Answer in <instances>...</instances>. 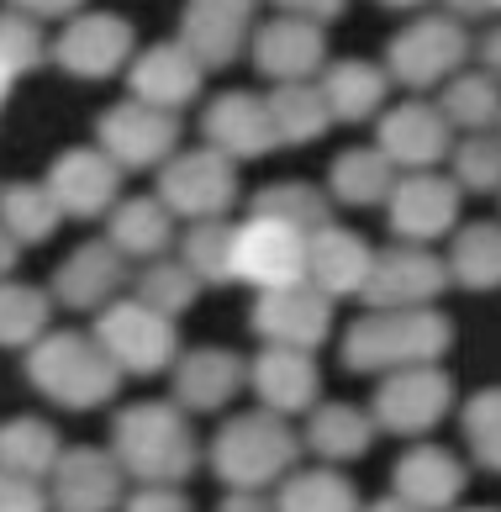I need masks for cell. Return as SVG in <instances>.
I'll use <instances>...</instances> for the list:
<instances>
[{
  "instance_id": "obj_1",
  "label": "cell",
  "mask_w": 501,
  "mask_h": 512,
  "mask_svg": "<svg viewBox=\"0 0 501 512\" xmlns=\"http://www.w3.org/2000/svg\"><path fill=\"white\" fill-rule=\"evenodd\" d=\"M111 454L122 460L127 481L180 486L185 476H196L201 444L180 402H132L111 417Z\"/></svg>"
},
{
  "instance_id": "obj_2",
  "label": "cell",
  "mask_w": 501,
  "mask_h": 512,
  "mask_svg": "<svg viewBox=\"0 0 501 512\" xmlns=\"http://www.w3.org/2000/svg\"><path fill=\"white\" fill-rule=\"evenodd\" d=\"M301 449H306L301 433L285 423L280 412L254 407V412L227 417V423L217 428L206 460H211V476H217L227 491H248V497H259V491L280 486L285 476H296Z\"/></svg>"
},
{
  "instance_id": "obj_3",
  "label": "cell",
  "mask_w": 501,
  "mask_h": 512,
  "mask_svg": "<svg viewBox=\"0 0 501 512\" xmlns=\"http://www.w3.org/2000/svg\"><path fill=\"white\" fill-rule=\"evenodd\" d=\"M454 344V322L438 307L417 312H364L343 333V365L354 375H396L412 365H438Z\"/></svg>"
},
{
  "instance_id": "obj_4",
  "label": "cell",
  "mask_w": 501,
  "mask_h": 512,
  "mask_svg": "<svg viewBox=\"0 0 501 512\" xmlns=\"http://www.w3.org/2000/svg\"><path fill=\"white\" fill-rule=\"evenodd\" d=\"M22 375L32 391H43L53 407H69V412L106 407L122 391L117 359L95 344V333H48L37 349H27Z\"/></svg>"
},
{
  "instance_id": "obj_5",
  "label": "cell",
  "mask_w": 501,
  "mask_h": 512,
  "mask_svg": "<svg viewBox=\"0 0 501 512\" xmlns=\"http://www.w3.org/2000/svg\"><path fill=\"white\" fill-rule=\"evenodd\" d=\"M470 53H475V43H470L465 22H454L449 11H422L385 43V69L407 90H438L454 74H465Z\"/></svg>"
},
{
  "instance_id": "obj_6",
  "label": "cell",
  "mask_w": 501,
  "mask_h": 512,
  "mask_svg": "<svg viewBox=\"0 0 501 512\" xmlns=\"http://www.w3.org/2000/svg\"><path fill=\"white\" fill-rule=\"evenodd\" d=\"M233 280L254 286L259 296L312 280V233H301L280 217L248 212L233 238Z\"/></svg>"
},
{
  "instance_id": "obj_7",
  "label": "cell",
  "mask_w": 501,
  "mask_h": 512,
  "mask_svg": "<svg viewBox=\"0 0 501 512\" xmlns=\"http://www.w3.org/2000/svg\"><path fill=\"white\" fill-rule=\"evenodd\" d=\"M95 344H101L111 359H117L122 375H159L180 365V328L175 317L153 312L148 301L127 296L111 301L106 312H95Z\"/></svg>"
},
{
  "instance_id": "obj_8",
  "label": "cell",
  "mask_w": 501,
  "mask_h": 512,
  "mask_svg": "<svg viewBox=\"0 0 501 512\" xmlns=\"http://www.w3.org/2000/svg\"><path fill=\"white\" fill-rule=\"evenodd\" d=\"M159 196L180 222H217L233 212L238 201V164L217 154V148H180L175 159L159 169Z\"/></svg>"
},
{
  "instance_id": "obj_9",
  "label": "cell",
  "mask_w": 501,
  "mask_h": 512,
  "mask_svg": "<svg viewBox=\"0 0 501 512\" xmlns=\"http://www.w3.org/2000/svg\"><path fill=\"white\" fill-rule=\"evenodd\" d=\"M180 138H185V127L175 111H159V106L132 101V96L95 117V143L122 169H164L180 154Z\"/></svg>"
},
{
  "instance_id": "obj_10",
  "label": "cell",
  "mask_w": 501,
  "mask_h": 512,
  "mask_svg": "<svg viewBox=\"0 0 501 512\" xmlns=\"http://www.w3.org/2000/svg\"><path fill=\"white\" fill-rule=\"evenodd\" d=\"M454 407V381L449 370L438 365H412V370H396V375H380V386L370 396V412L385 433L396 439H422L433 433Z\"/></svg>"
},
{
  "instance_id": "obj_11",
  "label": "cell",
  "mask_w": 501,
  "mask_h": 512,
  "mask_svg": "<svg viewBox=\"0 0 501 512\" xmlns=\"http://www.w3.org/2000/svg\"><path fill=\"white\" fill-rule=\"evenodd\" d=\"M375 143L401 175H428V169H438L443 159H454V148H459L454 122L443 117V106L417 101V96L385 106V117L375 122Z\"/></svg>"
},
{
  "instance_id": "obj_12",
  "label": "cell",
  "mask_w": 501,
  "mask_h": 512,
  "mask_svg": "<svg viewBox=\"0 0 501 512\" xmlns=\"http://www.w3.org/2000/svg\"><path fill=\"white\" fill-rule=\"evenodd\" d=\"M138 53L143 48H138L132 22H122V16H111V11H80L74 22H64L59 37H53V64L64 74H74V80H90V85L132 69Z\"/></svg>"
},
{
  "instance_id": "obj_13",
  "label": "cell",
  "mask_w": 501,
  "mask_h": 512,
  "mask_svg": "<svg viewBox=\"0 0 501 512\" xmlns=\"http://www.w3.org/2000/svg\"><path fill=\"white\" fill-rule=\"evenodd\" d=\"M449 259L428 254L422 243H391V249L375 254L370 286H364V307L370 312H417L433 307V301L449 291Z\"/></svg>"
},
{
  "instance_id": "obj_14",
  "label": "cell",
  "mask_w": 501,
  "mask_h": 512,
  "mask_svg": "<svg viewBox=\"0 0 501 512\" xmlns=\"http://www.w3.org/2000/svg\"><path fill=\"white\" fill-rule=\"evenodd\" d=\"M122 175L127 169L111 159L101 143H90V148H64V154L48 164L43 185L53 191L64 217L95 222V217H111L122 206Z\"/></svg>"
},
{
  "instance_id": "obj_15",
  "label": "cell",
  "mask_w": 501,
  "mask_h": 512,
  "mask_svg": "<svg viewBox=\"0 0 501 512\" xmlns=\"http://www.w3.org/2000/svg\"><path fill=\"white\" fill-rule=\"evenodd\" d=\"M201 138L206 148H217L233 164L275 154L280 127H275V111H269V96H259V90H222V96H211L201 111Z\"/></svg>"
},
{
  "instance_id": "obj_16",
  "label": "cell",
  "mask_w": 501,
  "mask_h": 512,
  "mask_svg": "<svg viewBox=\"0 0 501 512\" xmlns=\"http://www.w3.org/2000/svg\"><path fill=\"white\" fill-rule=\"evenodd\" d=\"M248 53H254V69L275 85H312L327 74V64H333L327 59V32L317 22L280 16V11L269 16V22H259Z\"/></svg>"
},
{
  "instance_id": "obj_17",
  "label": "cell",
  "mask_w": 501,
  "mask_h": 512,
  "mask_svg": "<svg viewBox=\"0 0 501 512\" xmlns=\"http://www.w3.org/2000/svg\"><path fill=\"white\" fill-rule=\"evenodd\" d=\"M248 328H254L264 344H280V349H322V338L333 333V296L317 291L312 280L301 286H285V291H264L248 312Z\"/></svg>"
},
{
  "instance_id": "obj_18",
  "label": "cell",
  "mask_w": 501,
  "mask_h": 512,
  "mask_svg": "<svg viewBox=\"0 0 501 512\" xmlns=\"http://www.w3.org/2000/svg\"><path fill=\"white\" fill-rule=\"evenodd\" d=\"M132 275L127 270V254L117 249L111 238H90V243H80L59 270H53V301L59 307H69V312H106L111 301H122L117 291L122 286H132Z\"/></svg>"
},
{
  "instance_id": "obj_19",
  "label": "cell",
  "mask_w": 501,
  "mask_h": 512,
  "mask_svg": "<svg viewBox=\"0 0 501 512\" xmlns=\"http://www.w3.org/2000/svg\"><path fill=\"white\" fill-rule=\"evenodd\" d=\"M385 222H391L396 243H422L428 249L433 238L459 233V185L449 175H401L391 206H385Z\"/></svg>"
},
{
  "instance_id": "obj_20",
  "label": "cell",
  "mask_w": 501,
  "mask_h": 512,
  "mask_svg": "<svg viewBox=\"0 0 501 512\" xmlns=\"http://www.w3.org/2000/svg\"><path fill=\"white\" fill-rule=\"evenodd\" d=\"M127 470L111 449H95V444H74L64 449L59 470L48 476L53 491V512H117L127 497Z\"/></svg>"
},
{
  "instance_id": "obj_21",
  "label": "cell",
  "mask_w": 501,
  "mask_h": 512,
  "mask_svg": "<svg viewBox=\"0 0 501 512\" xmlns=\"http://www.w3.org/2000/svg\"><path fill=\"white\" fill-rule=\"evenodd\" d=\"M259 0H185L180 43L196 53L206 69H227L259 32Z\"/></svg>"
},
{
  "instance_id": "obj_22",
  "label": "cell",
  "mask_w": 501,
  "mask_h": 512,
  "mask_svg": "<svg viewBox=\"0 0 501 512\" xmlns=\"http://www.w3.org/2000/svg\"><path fill=\"white\" fill-rule=\"evenodd\" d=\"M201 80H206V64L180 43V37H169V43H153V48H143L138 59H132L127 96L180 117V111L201 96Z\"/></svg>"
},
{
  "instance_id": "obj_23",
  "label": "cell",
  "mask_w": 501,
  "mask_h": 512,
  "mask_svg": "<svg viewBox=\"0 0 501 512\" xmlns=\"http://www.w3.org/2000/svg\"><path fill=\"white\" fill-rule=\"evenodd\" d=\"M248 386H254L259 407L280 412V417H296V412H312L317 407V359L306 349H280V344H264L254 359H248Z\"/></svg>"
},
{
  "instance_id": "obj_24",
  "label": "cell",
  "mask_w": 501,
  "mask_h": 512,
  "mask_svg": "<svg viewBox=\"0 0 501 512\" xmlns=\"http://www.w3.org/2000/svg\"><path fill=\"white\" fill-rule=\"evenodd\" d=\"M465 465L459 454H449L443 444H412L391 470V497H401L417 512H449L465 497Z\"/></svg>"
},
{
  "instance_id": "obj_25",
  "label": "cell",
  "mask_w": 501,
  "mask_h": 512,
  "mask_svg": "<svg viewBox=\"0 0 501 512\" xmlns=\"http://www.w3.org/2000/svg\"><path fill=\"white\" fill-rule=\"evenodd\" d=\"M243 381H248V365L233 349H222V344L185 349L175 365V402L185 412H222Z\"/></svg>"
},
{
  "instance_id": "obj_26",
  "label": "cell",
  "mask_w": 501,
  "mask_h": 512,
  "mask_svg": "<svg viewBox=\"0 0 501 512\" xmlns=\"http://www.w3.org/2000/svg\"><path fill=\"white\" fill-rule=\"evenodd\" d=\"M322 96L333 106V122L343 127H359V122H380L385 117V96H391V69L370 64V59H333L322 74Z\"/></svg>"
},
{
  "instance_id": "obj_27",
  "label": "cell",
  "mask_w": 501,
  "mask_h": 512,
  "mask_svg": "<svg viewBox=\"0 0 501 512\" xmlns=\"http://www.w3.org/2000/svg\"><path fill=\"white\" fill-rule=\"evenodd\" d=\"M375 428H380L375 412H364L354 402H317L306 412L301 444H306V454H317L322 465H349L359 454H370Z\"/></svg>"
},
{
  "instance_id": "obj_28",
  "label": "cell",
  "mask_w": 501,
  "mask_h": 512,
  "mask_svg": "<svg viewBox=\"0 0 501 512\" xmlns=\"http://www.w3.org/2000/svg\"><path fill=\"white\" fill-rule=\"evenodd\" d=\"M370 270H375V249L364 243L354 227H322L312 233V286L327 296H364L370 286Z\"/></svg>"
},
{
  "instance_id": "obj_29",
  "label": "cell",
  "mask_w": 501,
  "mask_h": 512,
  "mask_svg": "<svg viewBox=\"0 0 501 512\" xmlns=\"http://www.w3.org/2000/svg\"><path fill=\"white\" fill-rule=\"evenodd\" d=\"M396 185H401V169L380 154V143L343 148L333 159V169H327V191L343 206H391Z\"/></svg>"
},
{
  "instance_id": "obj_30",
  "label": "cell",
  "mask_w": 501,
  "mask_h": 512,
  "mask_svg": "<svg viewBox=\"0 0 501 512\" xmlns=\"http://www.w3.org/2000/svg\"><path fill=\"white\" fill-rule=\"evenodd\" d=\"M175 222L180 217L169 212L159 196H127L117 212L106 217V238L117 243L127 259L153 264V259L169 254V243H175Z\"/></svg>"
},
{
  "instance_id": "obj_31",
  "label": "cell",
  "mask_w": 501,
  "mask_h": 512,
  "mask_svg": "<svg viewBox=\"0 0 501 512\" xmlns=\"http://www.w3.org/2000/svg\"><path fill=\"white\" fill-rule=\"evenodd\" d=\"M449 275L465 291H501V222H465L449 238Z\"/></svg>"
},
{
  "instance_id": "obj_32",
  "label": "cell",
  "mask_w": 501,
  "mask_h": 512,
  "mask_svg": "<svg viewBox=\"0 0 501 512\" xmlns=\"http://www.w3.org/2000/svg\"><path fill=\"white\" fill-rule=\"evenodd\" d=\"M0 222H6L11 243H48L59 233L64 212L43 180H6V191H0Z\"/></svg>"
},
{
  "instance_id": "obj_33",
  "label": "cell",
  "mask_w": 501,
  "mask_h": 512,
  "mask_svg": "<svg viewBox=\"0 0 501 512\" xmlns=\"http://www.w3.org/2000/svg\"><path fill=\"white\" fill-rule=\"evenodd\" d=\"M59 460H64V444L43 417H11L6 433H0V465H6V476L43 481L59 470Z\"/></svg>"
},
{
  "instance_id": "obj_34",
  "label": "cell",
  "mask_w": 501,
  "mask_h": 512,
  "mask_svg": "<svg viewBox=\"0 0 501 512\" xmlns=\"http://www.w3.org/2000/svg\"><path fill=\"white\" fill-rule=\"evenodd\" d=\"M275 512H364V507L349 476H338L333 465H312L275 486Z\"/></svg>"
},
{
  "instance_id": "obj_35",
  "label": "cell",
  "mask_w": 501,
  "mask_h": 512,
  "mask_svg": "<svg viewBox=\"0 0 501 512\" xmlns=\"http://www.w3.org/2000/svg\"><path fill=\"white\" fill-rule=\"evenodd\" d=\"M269 111H275V127H280V143L285 148H301L322 138L333 127V106H327L322 85H275L269 90Z\"/></svg>"
},
{
  "instance_id": "obj_36",
  "label": "cell",
  "mask_w": 501,
  "mask_h": 512,
  "mask_svg": "<svg viewBox=\"0 0 501 512\" xmlns=\"http://www.w3.org/2000/svg\"><path fill=\"white\" fill-rule=\"evenodd\" d=\"M443 117L454 122V132H496L501 127V85L491 80L486 69L480 74H454L443 85Z\"/></svg>"
},
{
  "instance_id": "obj_37",
  "label": "cell",
  "mask_w": 501,
  "mask_h": 512,
  "mask_svg": "<svg viewBox=\"0 0 501 512\" xmlns=\"http://www.w3.org/2000/svg\"><path fill=\"white\" fill-rule=\"evenodd\" d=\"M254 212L280 217V222L301 227V233H322V227H333V201H327L322 185H312V180H269L264 191L254 196Z\"/></svg>"
},
{
  "instance_id": "obj_38",
  "label": "cell",
  "mask_w": 501,
  "mask_h": 512,
  "mask_svg": "<svg viewBox=\"0 0 501 512\" xmlns=\"http://www.w3.org/2000/svg\"><path fill=\"white\" fill-rule=\"evenodd\" d=\"M48 317H53V291L22 286V280H11L0 291V338H6V349H37L53 333Z\"/></svg>"
},
{
  "instance_id": "obj_39",
  "label": "cell",
  "mask_w": 501,
  "mask_h": 512,
  "mask_svg": "<svg viewBox=\"0 0 501 512\" xmlns=\"http://www.w3.org/2000/svg\"><path fill=\"white\" fill-rule=\"evenodd\" d=\"M132 291H138V301H148L153 312L180 317L185 307H196V296H201V275L190 270L185 259H153V264H143V270H138Z\"/></svg>"
},
{
  "instance_id": "obj_40",
  "label": "cell",
  "mask_w": 501,
  "mask_h": 512,
  "mask_svg": "<svg viewBox=\"0 0 501 512\" xmlns=\"http://www.w3.org/2000/svg\"><path fill=\"white\" fill-rule=\"evenodd\" d=\"M233 238H238V222H190V233L180 243V259L190 264V270L201 275V286H227L233 280Z\"/></svg>"
},
{
  "instance_id": "obj_41",
  "label": "cell",
  "mask_w": 501,
  "mask_h": 512,
  "mask_svg": "<svg viewBox=\"0 0 501 512\" xmlns=\"http://www.w3.org/2000/svg\"><path fill=\"white\" fill-rule=\"evenodd\" d=\"M48 59H53V43L43 37V22H32L27 11L0 16V74H6V90L22 80V74L43 69Z\"/></svg>"
},
{
  "instance_id": "obj_42",
  "label": "cell",
  "mask_w": 501,
  "mask_h": 512,
  "mask_svg": "<svg viewBox=\"0 0 501 512\" xmlns=\"http://www.w3.org/2000/svg\"><path fill=\"white\" fill-rule=\"evenodd\" d=\"M459 428H465V444L475 454V465L501 476V386L475 391L465 402V412H459Z\"/></svg>"
},
{
  "instance_id": "obj_43",
  "label": "cell",
  "mask_w": 501,
  "mask_h": 512,
  "mask_svg": "<svg viewBox=\"0 0 501 512\" xmlns=\"http://www.w3.org/2000/svg\"><path fill=\"white\" fill-rule=\"evenodd\" d=\"M449 164H454V185H459V191H475V196L501 191V127L459 138Z\"/></svg>"
},
{
  "instance_id": "obj_44",
  "label": "cell",
  "mask_w": 501,
  "mask_h": 512,
  "mask_svg": "<svg viewBox=\"0 0 501 512\" xmlns=\"http://www.w3.org/2000/svg\"><path fill=\"white\" fill-rule=\"evenodd\" d=\"M0 512H53V491L43 481L6 476L0 481Z\"/></svg>"
},
{
  "instance_id": "obj_45",
  "label": "cell",
  "mask_w": 501,
  "mask_h": 512,
  "mask_svg": "<svg viewBox=\"0 0 501 512\" xmlns=\"http://www.w3.org/2000/svg\"><path fill=\"white\" fill-rule=\"evenodd\" d=\"M122 512H196V507L185 502L180 486H138V491L122 502Z\"/></svg>"
},
{
  "instance_id": "obj_46",
  "label": "cell",
  "mask_w": 501,
  "mask_h": 512,
  "mask_svg": "<svg viewBox=\"0 0 501 512\" xmlns=\"http://www.w3.org/2000/svg\"><path fill=\"white\" fill-rule=\"evenodd\" d=\"M275 11H280V16H301V22L327 27V22H338V16L349 11V0H275Z\"/></svg>"
},
{
  "instance_id": "obj_47",
  "label": "cell",
  "mask_w": 501,
  "mask_h": 512,
  "mask_svg": "<svg viewBox=\"0 0 501 512\" xmlns=\"http://www.w3.org/2000/svg\"><path fill=\"white\" fill-rule=\"evenodd\" d=\"M6 11H27L32 22H74L85 0H6Z\"/></svg>"
},
{
  "instance_id": "obj_48",
  "label": "cell",
  "mask_w": 501,
  "mask_h": 512,
  "mask_svg": "<svg viewBox=\"0 0 501 512\" xmlns=\"http://www.w3.org/2000/svg\"><path fill=\"white\" fill-rule=\"evenodd\" d=\"M475 59L480 64H486V74H491V80L501 85V22L486 32V37H480V48H475Z\"/></svg>"
},
{
  "instance_id": "obj_49",
  "label": "cell",
  "mask_w": 501,
  "mask_h": 512,
  "mask_svg": "<svg viewBox=\"0 0 501 512\" xmlns=\"http://www.w3.org/2000/svg\"><path fill=\"white\" fill-rule=\"evenodd\" d=\"M443 11H449L454 22H480V16L496 11V0H443Z\"/></svg>"
},
{
  "instance_id": "obj_50",
  "label": "cell",
  "mask_w": 501,
  "mask_h": 512,
  "mask_svg": "<svg viewBox=\"0 0 501 512\" xmlns=\"http://www.w3.org/2000/svg\"><path fill=\"white\" fill-rule=\"evenodd\" d=\"M217 512H275V502H264V497H248V491H227V502Z\"/></svg>"
},
{
  "instance_id": "obj_51",
  "label": "cell",
  "mask_w": 501,
  "mask_h": 512,
  "mask_svg": "<svg viewBox=\"0 0 501 512\" xmlns=\"http://www.w3.org/2000/svg\"><path fill=\"white\" fill-rule=\"evenodd\" d=\"M364 512H417V507H407V502H401V497H380V502H370V507H364Z\"/></svg>"
},
{
  "instance_id": "obj_52",
  "label": "cell",
  "mask_w": 501,
  "mask_h": 512,
  "mask_svg": "<svg viewBox=\"0 0 501 512\" xmlns=\"http://www.w3.org/2000/svg\"><path fill=\"white\" fill-rule=\"evenodd\" d=\"M380 6H385V11H417L422 0H380Z\"/></svg>"
},
{
  "instance_id": "obj_53",
  "label": "cell",
  "mask_w": 501,
  "mask_h": 512,
  "mask_svg": "<svg viewBox=\"0 0 501 512\" xmlns=\"http://www.w3.org/2000/svg\"><path fill=\"white\" fill-rule=\"evenodd\" d=\"M465 512H496V507H465Z\"/></svg>"
},
{
  "instance_id": "obj_54",
  "label": "cell",
  "mask_w": 501,
  "mask_h": 512,
  "mask_svg": "<svg viewBox=\"0 0 501 512\" xmlns=\"http://www.w3.org/2000/svg\"><path fill=\"white\" fill-rule=\"evenodd\" d=\"M496 11H501V0H496Z\"/></svg>"
}]
</instances>
